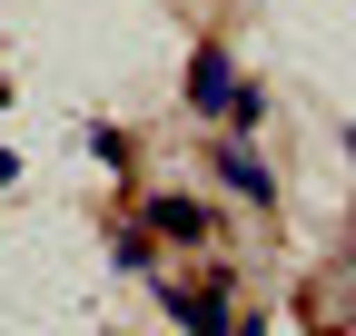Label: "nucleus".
I'll list each match as a JSON object with an SVG mask.
<instances>
[{"label": "nucleus", "instance_id": "nucleus-1", "mask_svg": "<svg viewBox=\"0 0 356 336\" xmlns=\"http://www.w3.org/2000/svg\"><path fill=\"white\" fill-rule=\"evenodd\" d=\"M238 99H248V90H238L228 50H198V60H188V109H198V119H238Z\"/></svg>", "mask_w": 356, "mask_h": 336}, {"label": "nucleus", "instance_id": "nucleus-2", "mask_svg": "<svg viewBox=\"0 0 356 336\" xmlns=\"http://www.w3.org/2000/svg\"><path fill=\"white\" fill-rule=\"evenodd\" d=\"M168 307H178L188 336H218V326H228V297H208V287H168Z\"/></svg>", "mask_w": 356, "mask_h": 336}, {"label": "nucleus", "instance_id": "nucleus-3", "mask_svg": "<svg viewBox=\"0 0 356 336\" xmlns=\"http://www.w3.org/2000/svg\"><path fill=\"white\" fill-rule=\"evenodd\" d=\"M149 228L159 237H208V208L198 198H149Z\"/></svg>", "mask_w": 356, "mask_h": 336}, {"label": "nucleus", "instance_id": "nucleus-4", "mask_svg": "<svg viewBox=\"0 0 356 336\" xmlns=\"http://www.w3.org/2000/svg\"><path fill=\"white\" fill-rule=\"evenodd\" d=\"M218 178H228L238 198H267V188H277V178H267V168H257L248 149H218Z\"/></svg>", "mask_w": 356, "mask_h": 336}, {"label": "nucleus", "instance_id": "nucleus-5", "mask_svg": "<svg viewBox=\"0 0 356 336\" xmlns=\"http://www.w3.org/2000/svg\"><path fill=\"white\" fill-rule=\"evenodd\" d=\"M10 178H20V158H10V149H0V188H10Z\"/></svg>", "mask_w": 356, "mask_h": 336}, {"label": "nucleus", "instance_id": "nucleus-6", "mask_svg": "<svg viewBox=\"0 0 356 336\" xmlns=\"http://www.w3.org/2000/svg\"><path fill=\"white\" fill-rule=\"evenodd\" d=\"M346 149H356V129H346Z\"/></svg>", "mask_w": 356, "mask_h": 336}]
</instances>
